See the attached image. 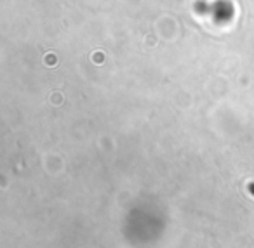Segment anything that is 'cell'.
<instances>
[{"label": "cell", "mask_w": 254, "mask_h": 248, "mask_svg": "<svg viewBox=\"0 0 254 248\" xmlns=\"http://www.w3.org/2000/svg\"><path fill=\"white\" fill-rule=\"evenodd\" d=\"M249 189H251V191L254 193V184H251V186H249Z\"/></svg>", "instance_id": "6da1fadb"}]
</instances>
